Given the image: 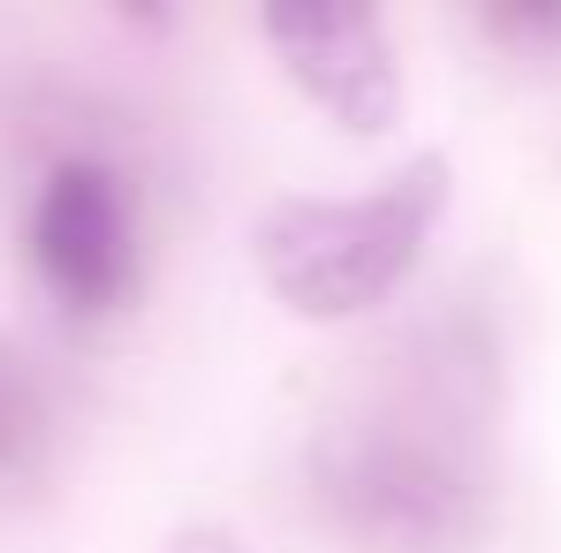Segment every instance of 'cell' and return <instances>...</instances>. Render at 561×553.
Returning a JSON list of instances; mask_svg holds the SVG:
<instances>
[{
	"label": "cell",
	"mask_w": 561,
	"mask_h": 553,
	"mask_svg": "<svg viewBox=\"0 0 561 553\" xmlns=\"http://www.w3.org/2000/svg\"><path fill=\"white\" fill-rule=\"evenodd\" d=\"M311 485L327 516L394 553H440L463 546L485 523V456L463 410L433 387V371L357 417H334L311 448Z\"/></svg>",
	"instance_id": "1"
},
{
	"label": "cell",
	"mask_w": 561,
	"mask_h": 553,
	"mask_svg": "<svg viewBox=\"0 0 561 553\" xmlns=\"http://www.w3.org/2000/svg\"><path fill=\"white\" fill-rule=\"evenodd\" d=\"M448 212V160L417 152L365 197H280L259 220V274L304 319H357L387 303Z\"/></svg>",
	"instance_id": "2"
},
{
	"label": "cell",
	"mask_w": 561,
	"mask_h": 553,
	"mask_svg": "<svg viewBox=\"0 0 561 553\" xmlns=\"http://www.w3.org/2000/svg\"><path fill=\"white\" fill-rule=\"evenodd\" d=\"M31 266L46 280V296L77 319L114 311L137 288V220H129V189L99 160H61L38 205H31Z\"/></svg>",
	"instance_id": "3"
},
{
	"label": "cell",
	"mask_w": 561,
	"mask_h": 553,
	"mask_svg": "<svg viewBox=\"0 0 561 553\" xmlns=\"http://www.w3.org/2000/svg\"><path fill=\"white\" fill-rule=\"evenodd\" d=\"M266 38H274L280 69L319 99L342 129H357V137L394 129L402 69H394L387 23L373 8H280V15H266Z\"/></svg>",
	"instance_id": "4"
},
{
	"label": "cell",
	"mask_w": 561,
	"mask_h": 553,
	"mask_svg": "<svg viewBox=\"0 0 561 553\" xmlns=\"http://www.w3.org/2000/svg\"><path fill=\"white\" fill-rule=\"evenodd\" d=\"M54 456V410H46V387L38 371L23 365L8 342H0V493L31 485Z\"/></svg>",
	"instance_id": "5"
},
{
	"label": "cell",
	"mask_w": 561,
	"mask_h": 553,
	"mask_svg": "<svg viewBox=\"0 0 561 553\" xmlns=\"http://www.w3.org/2000/svg\"><path fill=\"white\" fill-rule=\"evenodd\" d=\"M485 31L493 38H524V46H561V8H485Z\"/></svg>",
	"instance_id": "6"
}]
</instances>
